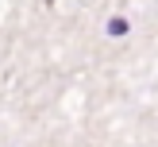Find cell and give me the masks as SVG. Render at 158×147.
Here are the masks:
<instances>
[{"label":"cell","instance_id":"obj_2","mask_svg":"<svg viewBox=\"0 0 158 147\" xmlns=\"http://www.w3.org/2000/svg\"><path fill=\"white\" fill-rule=\"evenodd\" d=\"M50 4H54V0H50Z\"/></svg>","mask_w":158,"mask_h":147},{"label":"cell","instance_id":"obj_1","mask_svg":"<svg viewBox=\"0 0 158 147\" xmlns=\"http://www.w3.org/2000/svg\"><path fill=\"white\" fill-rule=\"evenodd\" d=\"M108 35H127V19H123V15H116V19H108Z\"/></svg>","mask_w":158,"mask_h":147}]
</instances>
